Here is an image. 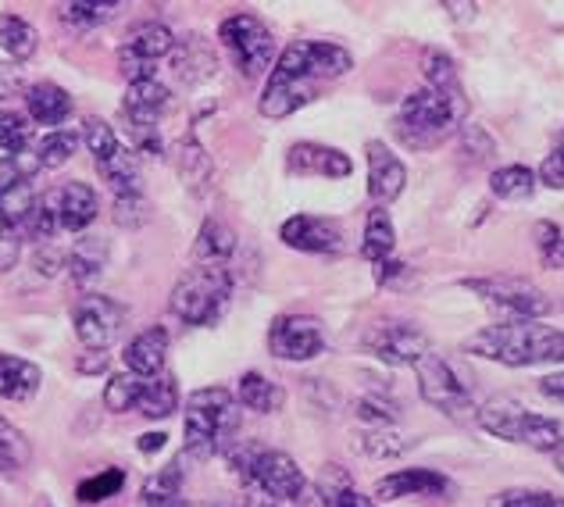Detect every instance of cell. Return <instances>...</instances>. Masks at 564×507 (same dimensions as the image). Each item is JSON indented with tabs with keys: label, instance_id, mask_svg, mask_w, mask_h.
I'll list each match as a JSON object with an SVG mask.
<instances>
[{
	"label": "cell",
	"instance_id": "cell-46",
	"mask_svg": "<svg viewBox=\"0 0 564 507\" xmlns=\"http://www.w3.org/2000/svg\"><path fill=\"white\" fill-rule=\"evenodd\" d=\"M36 169H40V161L33 151H25L19 158H0V201H4L19 183H29V175Z\"/></svg>",
	"mask_w": 564,
	"mask_h": 507
},
{
	"label": "cell",
	"instance_id": "cell-52",
	"mask_svg": "<svg viewBox=\"0 0 564 507\" xmlns=\"http://www.w3.org/2000/svg\"><path fill=\"white\" fill-rule=\"evenodd\" d=\"M536 179H540L543 186H551V190H564V132H561V140H557L554 151L543 158Z\"/></svg>",
	"mask_w": 564,
	"mask_h": 507
},
{
	"label": "cell",
	"instance_id": "cell-33",
	"mask_svg": "<svg viewBox=\"0 0 564 507\" xmlns=\"http://www.w3.org/2000/svg\"><path fill=\"white\" fill-rule=\"evenodd\" d=\"M115 14L118 4H111V0H65V4H57V19L76 33H90V29L111 22Z\"/></svg>",
	"mask_w": 564,
	"mask_h": 507
},
{
	"label": "cell",
	"instance_id": "cell-11",
	"mask_svg": "<svg viewBox=\"0 0 564 507\" xmlns=\"http://www.w3.org/2000/svg\"><path fill=\"white\" fill-rule=\"evenodd\" d=\"M72 325L86 350H108L126 330V308L104 293H86L72 308Z\"/></svg>",
	"mask_w": 564,
	"mask_h": 507
},
{
	"label": "cell",
	"instance_id": "cell-3",
	"mask_svg": "<svg viewBox=\"0 0 564 507\" xmlns=\"http://www.w3.org/2000/svg\"><path fill=\"white\" fill-rule=\"evenodd\" d=\"M240 429V404L226 386H204L186 397V422H183V451L193 461H212L226 454L236 443L232 432Z\"/></svg>",
	"mask_w": 564,
	"mask_h": 507
},
{
	"label": "cell",
	"instance_id": "cell-45",
	"mask_svg": "<svg viewBox=\"0 0 564 507\" xmlns=\"http://www.w3.org/2000/svg\"><path fill=\"white\" fill-rule=\"evenodd\" d=\"M122 486H126V472L122 468H104V472H97V475H90V479L79 483L76 497L83 504H104V500L122 494Z\"/></svg>",
	"mask_w": 564,
	"mask_h": 507
},
{
	"label": "cell",
	"instance_id": "cell-51",
	"mask_svg": "<svg viewBox=\"0 0 564 507\" xmlns=\"http://www.w3.org/2000/svg\"><path fill=\"white\" fill-rule=\"evenodd\" d=\"M358 419L372 422L376 429H386L397 422V404H390L386 397H361L358 400Z\"/></svg>",
	"mask_w": 564,
	"mask_h": 507
},
{
	"label": "cell",
	"instance_id": "cell-40",
	"mask_svg": "<svg viewBox=\"0 0 564 507\" xmlns=\"http://www.w3.org/2000/svg\"><path fill=\"white\" fill-rule=\"evenodd\" d=\"M25 151H33V129H29V118L19 111H0V154L19 158Z\"/></svg>",
	"mask_w": 564,
	"mask_h": 507
},
{
	"label": "cell",
	"instance_id": "cell-59",
	"mask_svg": "<svg viewBox=\"0 0 564 507\" xmlns=\"http://www.w3.org/2000/svg\"><path fill=\"white\" fill-rule=\"evenodd\" d=\"M165 432H143V436H140V454H158L161 451V446H165Z\"/></svg>",
	"mask_w": 564,
	"mask_h": 507
},
{
	"label": "cell",
	"instance_id": "cell-25",
	"mask_svg": "<svg viewBox=\"0 0 564 507\" xmlns=\"http://www.w3.org/2000/svg\"><path fill=\"white\" fill-rule=\"evenodd\" d=\"M40 382H43L40 365L14 354H0V397L4 400L25 404V400H33L40 393Z\"/></svg>",
	"mask_w": 564,
	"mask_h": 507
},
{
	"label": "cell",
	"instance_id": "cell-4",
	"mask_svg": "<svg viewBox=\"0 0 564 507\" xmlns=\"http://www.w3.org/2000/svg\"><path fill=\"white\" fill-rule=\"evenodd\" d=\"M468 104H454L447 97H440L436 89L419 86L411 89L397 111V137L404 140L414 151H429L451 137L457 126H465Z\"/></svg>",
	"mask_w": 564,
	"mask_h": 507
},
{
	"label": "cell",
	"instance_id": "cell-26",
	"mask_svg": "<svg viewBox=\"0 0 564 507\" xmlns=\"http://www.w3.org/2000/svg\"><path fill=\"white\" fill-rule=\"evenodd\" d=\"M25 108L36 126H65L72 115V97L57 83H33L25 86Z\"/></svg>",
	"mask_w": 564,
	"mask_h": 507
},
{
	"label": "cell",
	"instance_id": "cell-61",
	"mask_svg": "<svg viewBox=\"0 0 564 507\" xmlns=\"http://www.w3.org/2000/svg\"><path fill=\"white\" fill-rule=\"evenodd\" d=\"M557 472L564 475V446H561V451H557Z\"/></svg>",
	"mask_w": 564,
	"mask_h": 507
},
{
	"label": "cell",
	"instance_id": "cell-38",
	"mask_svg": "<svg viewBox=\"0 0 564 507\" xmlns=\"http://www.w3.org/2000/svg\"><path fill=\"white\" fill-rule=\"evenodd\" d=\"M0 47H4V54H11L14 62H29L40 47V36L25 19H19V14H0Z\"/></svg>",
	"mask_w": 564,
	"mask_h": 507
},
{
	"label": "cell",
	"instance_id": "cell-16",
	"mask_svg": "<svg viewBox=\"0 0 564 507\" xmlns=\"http://www.w3.org/2000/svg\"><path fill=\"white\" fill-rule=\"evenodd\" d=\"M169 104H172V89L165 83L158 79L129 83L122 100L126 129H161V118H165Z\"/></svg>",
	"mask_w": 564,
	"mask_h": 507
},
{
	"label": "cell",
	"instance_id": "cell-44",
	"mask_svg": "<svg viewBox=\"0 0 564 507\" xmlns=\"http://www.w3.org/2000/svg\"><path fill=\"white\" fill-rule=\"evenodd\" d=\"M414 440L404 436V432H397L393 425H386V429H372V432H365L361 443H358V451L368 454V457H400L404 451H411Z\"/></svg>",
	"mask_w": 564,
	"mask_h": 507
},
{
	"label": "cell",
	"instance_id": "cell-47",
	"mask_svg": "<svg viewBox=\"0 0 564 507\" xmlns=\"http://www.w3.org/2000/svg\"><path fill=\"white\" fill-rule=\"evenodd\" d=\"M489 507H564V497L551 489H503V494L489 497Z\"/></svg>",
	"mask_w": 564,
	"mask_h": 507
},
{
	"label": "cell",
	"instance_id": "cell-14",
	"mask_svg": "<svg viewBox=\"0 0 564 507\" xmlns=\"http://www.w3.org/2000/svg\"><path fill=\"white\" fill-rule=\"evenodd\" d=\"M269 350L279 362H315L325 350V330L311 315H279L269 330Z\"/></svg>",
	"mask_w": 564,
	"mask_h": 507
},
{
	"label": "cell",
	"instance_id": "cell-8",
	"mask_svg": "<svg viewBox=\"0 0 564 507\" xmlns=\"http://www.w3.org/2000/svg\"><path fill=\"white\" fill-rule=\"evenodd\" d=\"M350 68H354V57H350L347 47H339V43L296 40L279 54V62H275V68L269 72V76L307 83V86H322V83H333L339 76H347Z\"/></svg>",
	"mask_w": 564,
	"mask_h": 507
},
{
	"label": "cell",
	"instance_id": "cell-36",
	"mask_svg": "<svg viewBox=\"0 0 564 507\" xmlns=\"http://www.w3.org/2000/svg\"><path fill=\"white\" fill-rule=\"evenodd\" d=\"M540 179L532 169L525 165H503L489 175V193H494L497 201H529L532 193H536Z\"/></svg>",
	"mask_w": 564,
	"mask_h": 507
},
{
	"label": "cell",
	"instance_id": "cell-41",
	"mask_svg": "<svg viewBox=\"0 0 564 507\" xmlns=\"http://www.w3.org/2000/svg\"><path fill=\"white\" fill-rule=\"evenodd\" d=\"M143 386H147V379L132 376V371H118V376H111L108 386H104V408L115 411V414L132 411L140 393H143Z\"/></svg>",
	"mask_w": 564,
	"mask_h": 507
},
{
	"label": "cell",
	"instance_id": "cell-54",
	"mask_svg": "<svg viewBox=\"0 0 564 507\" xmlns=\"http://www.w3.org/2000/svg\"><path fill=\"white\" fill-rule=\"evenodd\" d=\"M143 207H147L143 197L140 201H115V222H122V226H140L147 218Z\"/></svg>",
	"mask_w": 564,
	"mask_h": 507
},
{
	"label": "cell",
	"instance_id": "cell-15",
	"mask_svg": "<svg viewBox=\"0 0 564 507\" xmlns=\"http://www.w3.org/2000/svg\"><path fill=\"white\" fill-rule=\"evenodd\" d=\"M279 240L301 254H336L344 250V229L333 218L293 215L279 226Z\"/></svg>",
	"mask_w": 564,
	"mask_h": 507
},
{
	"label": "cell",
	"instance_id": "cell-1",
	"mask_svg": "<svg viewBox=\"0 0 564 507\" xmlns=\"http://www.w3.org/2000/svg\"><path fill=\"white\" fill-rule=\"evenodd\" d=\"M229 468L236 479L247 486V494L264 504H296V507H315L311 500V483L304 479L301 465L286 451H269L258 443H232Z\"/></svg>",
	"mask_w": 564,
	"mask_h": 507
},
{
	"label": "cell",
	"instance_id": "cell-23",
	"mask_svg": "<svg viewBox=\"0 0 564 507\" xmlns=\"http://www.w3.org/2000/svg\"><path fill=\"white\" fill-rule=\"evenodd\" d=\"M97 172L104 183L111 186L115 201H140L143 197V172H140V154L129 151L122 143L115 154H108L104 161H97Z\"/></svg>",
	"mask_w": 564,
	"mask_h": 507
},
{
	"label": "cell",
	"instance_id": "cell-42",
	"mask_svg": "<svg viewBox=\"0 0 564 507\" xmlns=\"http://www.w3.org/2000/svg\"><path fill=\"white\" fill-rule=\"evenodd\" d=\"M532 244H536L540 265L551 268V272H564V233L557 222H536L532 226Z\"/></svg>",
	"mask_w": 564,
	"mask_h": 507
},
{
	"label": "cell",
	"instance_id": "cell-13",
	"mask_svg": "<svg viewBox=\"0 0 564 507\" xmlns=\"http://www.w3.org/2000/svg\"><path fill=\"white\" fill-rule=\"evenodd\" d=\"M365 350L390 368H419L433 347H429V336L414 330L411 322H379L365 333Z\"/></svg>",
	"mask_w": 564,
	"mask_h": 507
},
{
	"label": "cell",
	"instance_id": "cell-50",
	"mask_svg": "<svg viewBox=\"0 0 564 507\" xmlns=\"http://www.w3.org/2000/svg\"><path fill=\"white\" fill-rule=\"evenodd\" d=\"M462 147H465V154L475 158V161H486V158L497 154V140L489 137L486 126H479V122H465L462 126Z\"/></svg>",
	"mask_w": 564,
	"mask_h": 507
},
{
	"label": "cell",
	"instance_id": "cell-21",
	"mask_svg": "<svg viewBox=\"0 0 564 507\" xmlns=\"http://www.w3.org/2000/svg\"><path fill=\"white\" fill-rule=\"evenodd\" d=\"M169 330L165 325H147L143 333H137L129 343H126V371L140 379H154L165 371V362H169Z\"/></svg>",
	"mask_w": 564,
	"mask_h": 507
},
{
	"label": "cell",
	"instance_id": "cell-48",
	"mask_svg": "<svg viewBox=\"0 0 564 507\" xmlns=\"http://www.w3.org/2000/svg\"><path fill=\"white\" fill-rule=\"evenodd\" d=\"M83 140H86V147H90L94 161H104L108 154H115L118 147H122V140H118V132H115L108 122H104V118H86Z\"/></svg>",
	"mask_w": 564,
	"mask_h": 507
},
{
	"label": "cell",
	"instance_id": "cell-29",
	"mask_svg": "<svg viewBox=\"0 0 564 507\" xmlns=\"http://www.w3.org/2000/svg\"><path fill=\"white\" fill-rule=\"evenodd\" d=\"M422 79L429 89H436L440 97H447L454 104H468L465 97V86H462V76H457V65L447 51H425L422 54Z\"/></svg>",
	"mask_w": 564,
	"mask_h": 507
},
{
	"label": "cell",
	"instance_id": "cell-10",
	"mask_svg": "<svg viewBox=\"0 0 564 507\" xmlns=\"http://www.w3.org/2000/svg\"><path fill=\"white\" fill-rule=\"evenodd\" d=\"M465 290L475 296H482L489 308L503 311L518 322H540L554 311L551 296L540 287H532L529 279H514V276H486V279H465Z\"/></svg>",
	"mask_w": 564,
	"mask_h": 507
},
{
	"label": "cell",
	"instance_id": "cell-53",
	"mask_svg": "<svg viewBox=\"0 0 564 507\" xmlns=\"http://www.w3.org/2000/svg\"><path fill=\"white\" fill-rule=\"evenodd\" d=\"M19 89H25V76L19 65H0V100L14 97Z\"/></svg>",
	"mask_w": 564,
	"mask_h": 507
},
{
	"label": "cell",
	"instance_id": "cell-2",
	"mask_svg": "<svg viewBox=\"0 0 564 507\" xmlns=\"http://www.w3.org/2000/svg\"><path fill=\"white\" fill-rule=\"evenodd\" d=\"M465 350L508 368H529L546 362H564V333L543 322H497L465 339Z\"/></svg>",
	"mask_w": 564,
	"mask_h": 507
},
{
	"label": "cell",
	"instance_id": "cell-17",
	"mask_svg": "<svg viewBox=\"0 0 564 507\" xmlns=\"http://www.w3.org/2000/svg\"><path fill=\"white\" fill-rule=\"evenodd\" d=\"M365 154H368V197L376 201V207L397 201L400 193H404V183H408L404 161H400L382 140L368 143Z\"/></svg>",
	"mask_w": 564,
	"mask_h": 507
},
{
	"label": "cell",
	"instance_id": "cell-56",
	"mask_svg": "<svg viewBox=\"0 0 564 507\" xmlns=\"http://www.w3.org/2000/svg\"><path fill=\"white\" fill-rule=\"evenodd\" d=\"M404 276H408V265H404V261H397V258L376 265V282H379V287H393V282H397V279H404Z\"/></svg>",
	"mask_w": 564,
	"mask_h": 507
},
{
	"label": "cell",
	"instance_id": "cell-43",
	"mask_svg": "<svg viewBox=\"0 0 564 507\" xmlns=\"http://www.w3.org/2000/svg\"><path fill=\"white\" fill-rule=\"evenodd\" d=\"M33 461V446L8 419H0V472H22Z\"/></svg>",
	"mask_w": 564,
	"mask_h": 507
},
{
	"label": "cell",
	"instance_id": "cell-7",
	"mask_svg": "<svg viewBox=\"0 0 564 507\" xmlns=\"http://www.w3.org/2000/svg\"><path fill=\"white\" fill-rule=\"evenodd\" d=\"M218 40H221V47H226V54L232 57V65L240 68L243 79H261L264 72H272L275 36L258 14L236 11V14H229V19H221Z\"/></svg>",
	"mask_w": 564,
	"mask_h": 507
},
{
	"label": "cell",
	"instance_id": "cell-9",
	"mask_svg": "<svg viewBox=\"0 0 564 507\" xmlns=\"http://www.w3.org/2000/svg\"><path fill=\"white\" fill-rule=\"evenodd\" d=\"M414 371H419V393L429 408H436L440 414H447L454 422L475 419V393H471V382L462 368L451 365L447 357L429 350Z\"/></svg>",
	"mask_w": 564,
	"mask_h": 507
},
{
	"label": "cell",
	"instance_id": "cell-31",
	"mask_svg": "<svg viewBox=\"0 0 564 507\" xmlns=\"http://www.w3.org/2000/svg\"><path fill=\"white\" fill-rule=\"evenodd\" d=\"M318 500L322 507H379L372 497H365L361 489H354L350 475L339 465H325L318 475Z\"/></svg>",
	"mask_w": 564,
	"mask_h": 507
},
{
	"label": "cell",
	"instance_id": "cell-55",
	"mask_svg": "<svg viewBox=\"0 0 564 507\" xmlns=\"http://www.w3.org/2000/svg\"><path fill=\"white\" fill-rule=\"evenodd\" d=\"M36 265H40V272H43V276H57L62 268H68V254L51 250V244H47V247H43V250L36 254Z\"/></svg>",
	"mask_w": 564,
	"mask_h": 507
},
{
	"label": "cell",
	"instance_id": "cell-20",
	"mask_svg": "<svg viewBox=\"0 0 564 507\" xmlns=\"http://www.w3.org/2000/svg\"><path fill=\"white\" fill-rule=\"evenodd\" d=\"M286 169L290 175H322V179H347L354 172V161L336 151V147H325V143H293L290 154H286Z\"/></svg>",
	"mask_w": 564,
	"mask_h": 507
},
{
	"label": "cell",
	"instance_id": "cell-6",
	"mask_svg": "<svg viewBox=\"0 0 564 507\" xmlns=\"http://www.w3.org/2000/svg\"><path fill=\"white\" fill-rule=\"evenodd\" d=\"M169 304L172 315L183 325H193V330L215 325L232 304V272L229 268H207V265L189 268L172 287Z\"/></svg>",
	"mask_w": 564,
	"mask_h": 507
},
{
	"label": "cell",
	"instance_id": "cell-32",
	"mask_svg": "<svg viewBox=\"0 0 564 507\" xmlns=\"http://www.w3.org/2000/svg\"><path fill=\"white\" fill-rule=\"evenodd\" d=\"M175 408H180V382H175V376H169V371H161V376L147 379L143 393L137 400V411L143 414V419H169V414H175Z\"/></svg>",
	"mask_w": 564,
	"mask_h": 507
},
{
	"label": "cell",
	"instance_id": "cell-34",
	"mask_svg": "<svg viewBox=\"0 0 564 507\" xmlns=\"http://www.w3.org/2000/svg\"><path fill=\"white\" fill-rule=\"evenodd\" d=\"M62 233V226H57V212H54V193H40V197H33V204H29V212L22 218V240H33L40 247H47L54 236Z\"/></svg>",
	"mask_w": 564,
	"mask_h": 507
},
{
	"label": "cell",
	"instance_id": "cell-30",
	"mask_svg": "<svg viewBox=\"0 0 564 507\" xmlns=\"http://www.w3.org/2000/svg\"><path fill=\"white\" fill-rule=\"evenodd\" d=\"M393 247H397V229H393V218L386 207H372L365 222V236H361V258L382 265L393 258Z\"/></svg>",
	"mask_w": 564,
	"mask_h": 507
},
{
	"label": "cell",
	"instance_id": "cell-24",
	"mask_svg": "<svg viewBox=\"0 0 564 507\" xmlns=\"http://www.w3.org/2000/svg\"><path fill=\"white\" fill-rule=\"evenodd\" d=\"M104 268H108V240H104V236H83L68 254L72 282H76L83 293H90V287H97V279L104 276Z\"/></svg>",
	"mask_w": 564,
	"mask_h": 507
},
{
	"label": "cell",
	"instance_id": "cell-58",
	"mask_svg": "<svg viewBox=\"0 0 564 507\" xmlns=\"http://www.w3.org/2000/svg\"><path fill=\"white\" fill-rule=\"evenodd\" d=\"M540 393L546 400H557V404H564V368L561 371H551V376L540 379Z\"/></svg>",
	"mask_w": 564,
	"mask_h": 507
},
{
	"label": "cell",
	"instance_id": "cell-22",
	"mask_svg": "<svg viewBox=\"0 0 564 507\" xmlns=\"http://www.w3.org/2000/svg\"><path fill=\"white\" fill-rule=\"evenodd\" d=\"M54 193V212H57V226L62 233H83L94 226V218L100 215V201L94 186L86 183H65L51 190Z\"/></svg>",
	"mask_w": 564,
	"mask_h": 507
},
{
	"label": "cell",
	"instance_id": "cell-28",
	"mask_svg": "<svg viewBox=\"0 0 564 507\" xmlns=\"http://www.w3.org/2000/svg\"><path fill=\"white\" fill-rule=\"evenodd\" d=\"M236 404L258 414H275L286 404V390L269 376H261V371H243L240 382H236Z\"/></svg>",
	"mask_w": 564,
	"mask_h": 507
},
{
	"label": "cell",
	"instance_id": "cell-37",
	"mask_svg": "<svg viewBox=\"0 0 564 507\" xmlns=\"http://www.w3.org/2000/svg\"><path fill=\"white\" fill-rule=\"evenodd\" d=\"M140 504L143 507H183V472L169 465L158 475H151L140 489Z\"/></svg>",
	"mask_w": 564,
	"mask_h": 507
},
{
	"label": "cell",
	"instance_id": "cell-39",
	"mask_svg": "<svg viewBox=\"0 0 564 507\" xmlns=\"http://www.w3.org/2000/svg\"><path fill=\"white\" fill-rule=\"evenodd\" d=\"M79 151V137L72 129H51L47 137L36 143V161L40 169H62L68 165Z\"/></svg>",
	"mask_w": 564,
	"mask_h": 507
},
{
	"label": "cell",
	"instance_id": "cell-18",
	"mask_svg": "<svg viewBox=\"0 0 564 507\" xmlns=\"http://www.w3.org/2000/svg\"><path fill=\"white\" fill-rule=\"evenodd\" d=\"M454 483L436 468H400L382 475L376 483L379 500H404V497H447Z\"/></svg>",
	"mask_w": 564,
	"mask_h": 507
},
{
	"label": "cell",
	"instance_id": "cell-60",
	"mask_svg": "<svg viewBox=\"0 0 564 507\" xmlns=\"http://www.w3.org/2000/svg\"><path fill=\"white\" fill-rule=\"evenodd\" d=\"M443 8H447L454 19H475V11H479L475 4H443Z\"/></svg>",
	"mask_w": 564,
	"mask_h": 507
},
{
	"label": "cell",
	"instance_id": "cell-12",
	"mask_svg": "<svg viewBox=\"0 0 564 507\" xmlns=\"http://www.w3.org/2000/svg\"><path fill=\"white\" fill-rule=\"evenodd\" d=\"M172 47H175V33L165 22H143L118 47V68L126 72L129 83L154 79V65L161 57H169Z\"/></svg>",
	"mask_w": 564,
	"mask_h": 507
},
{
	"label": "cell",
	"instance_id": "cell-27",
	"mask_svg": "<svg viewBox=\"0 0 564 507\" xmlns=\"http://www.w3.org/2000/svg\"><path fill=\"white\" fill-rule=\"evenodd\" d=\"M236 254V233L221 218H207L197 240H193V261L207 268H226Z\"/></svg>",
	"mask_w": 564,
	"mask_h": 507
},
{
	"label": "cell",
	"instance_id": "cell-57",
	"mask_svg": "<svg viewBox=\"0 0 564 507\" xmlns=\"http://www.w3.org/2000/svg\"><path fill=\"white\" fill-rule=\"evenodd\" d=\"M76 368L83 371V376H100L104 368H108V354L104 350H86L76 357Z\"/></svg>",
	"mask_w": 564,
	"mask_h": 507
},
{
	"label": "cell",
	"instance_id": "cell-19",
	"mask_svg": "<svg viewBox=\"0 0 564 507\" xmlns=\"http://www.w3.org/2000/svg\"><path fill=\"white\" fill-rule=\"evenodd\" d=\"M169 62H172V76L180 79V86H186V89L207 83L218 72V54H215V47L204 36H197V33L175 40Z\"/></svg>",
	"mask_w": 564,
	"mask_h": 507
},
{
	"label": "cell",
	"instance_id": "cell-35",
	"mask_svg": "<svg viewBox=\"0 0 564 507\" xmlns=\"http://www.w3.org/2000/svg\"><path fill=\"white\" fill-rule=\"evenodd\" d=\"M175 165H180V175L186 179V186L193 193H204L207 183H212V158H207L197 137H186L175 147Z\"/></svg>",
	"mask_w": 564,
	"mask_h": 507
},
{
	"label": "cell",
	"instance_id": "cell-49",
	"mask_svg": "<svg viewBox=\"0 0 564 507\" xmlns=\"http://www.w3.org/2000/svg\"><path fill=\"white\" fill-rule=\"evenodd\" d=\"M22 258V229L11 215L0 212V272H11Z\"/></svg>",
	"mask_w": 564,
	"mask_h": 507
},
{
	"label": "cell",
	"instance_id": "cell-5",
	"mask_svg": "<svg viewBox=\"0 0 564 507\" xmlns=\"http://www.w3.org/2000/svg\"><path fill=\"white\" fill-rule=\"evenodd\" d=\"M475 425L497 440L522 443L543 454H557L564 446V425L557 419H546V414L529 411L514 400H486L482 408H475Z\"/></svg>",
	"mask_w": 564,
	"mask_h": 507
}]
</instances>
